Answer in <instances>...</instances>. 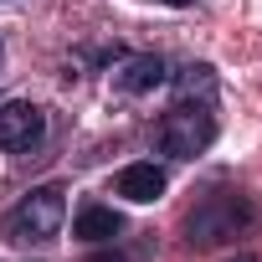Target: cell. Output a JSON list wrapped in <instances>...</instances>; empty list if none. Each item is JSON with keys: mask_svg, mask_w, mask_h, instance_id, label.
<instances>
[{"mask_svg": "<svg viewBox=\"0 0 262 262\" xmlns=\"http://www.w3.org/2000/svg\"><path fill=\"white\" fill-rule=\"evenodd\" d=\"M165 82H170V67L155 52H134V57H123L113 67V88H123V93H155Z\"/></svg>", "mask_w": 262, "mask_h": 262, "instance_id": "5b68a950", "label": "cell"}, {"mask_svg": "<svg viewBox=\"0 0 262 262\" xmlns=\"http://www.w3.org/2000/svg\"><path fill=\"white\" fill-rule=\"evenodd\" d=\"M252 206H247V195H236V190H226V195H211L206 206H195L190 211V221H185V242L190 247H216V242H226V236H236V231H247L252 226Z\"/></svg>", "mask_w": 262, "mask_h": 262, "instance_id": "7a4b0ae2", "label": "cell"}, {"mask_svg": "<svg viewBox=\"0 0 262 262\" xmlns=\"http://www.w3.org/2000/svg\"><path fill=\"white\" fill-rule=\"evenodd\" d=\"M165 6H195V0H165Z\"/></svg>", "mask_w": 262, "mask_h": 262, "instance_id": "9c48e42d", "label": "cell"}, {"mask_svg": "<svg viewBox=\"0 0 262 262\" xmlns=\"http://www.w3.org/2000/svg\"><path fill=\"white\" fill-rule=\"evenodd\" d=\"M231 262H257V257H231Z\"/></svg>", "mask_w": 262, "mask_h": 262, "instance_id": "30bf717a", "label": "cell"}, {"mask_svg": "<svg viewBox=\"0 0 262 262\" xmlns=\"http://www.w3.org/2000/svg\"><path fill=\"white\" fill-rule=\"evenodd\" d=\"M211 139H216V113H211V103H175V108L165 113V123H160V144H165V155H175V160L206 155Z\"/></svg>", "mask_w": 262, "mask_h": 262, "instance_id": "3957f363", "label": "cell"}, {"mask_svg": "<svg viewBox=\"0 0 262 262\" xmlns=\"http://www.w3.org/2000/svg\"><path fill=\"white\" fill-rule=\"evenodd\" d=\"M0 62H6V47H0Z\"/></svg>", "mask_w": 262, "mask_h": 262, "instance_id": "8fae6325", "label": "cell"}, {"mask_svg": "<svg viewBox=\"0 0 262 262\" xmlns=\"http://www.w3.org/2000/svg\"><path fill=\"white\" fill-rule=\"evenodd\" d=\"M175 98L180 103H216V72L206 62H190L180 77H175Z\"/></svg>", "mask_w": 262, "mask_h": 262, "instance_id": "ba28073f", "label": "cell"}, {"mask_svg": "<svg viewBox=\"0 0 262 262\" xmlns=\"http://www.w3.org/2000/svg\"><path fill=\"white\" fill-rule=\"evenodd\" d=\"M47 134V113L36 103H0V149H11V155H26L36 149Z\"/></svg>", "mask_w": 262, "mask_h": 262, "instance_id": "277c9868", "label": "cell"}, {"mask_svg": "<svg viewBox=\"0 0 262 262\" xmlns=\"http://www.w3.org/2000/svg\"><path fill=\"white\" fill-rule=\"evenodd\" d=\"M118 231H123V216L108 211V206H82L77 221H72V236L77 242H113Z\"/></svg>", "mask_w": 262, "mask_h": 262, "instance_id": "52a82bcc", "label": "cell"}, {"mask_svg": "<svg viewBox=\"0 0 262 262\" xmlns=\"http://www.w3.org/2000/svg\"><path fill=\"white\" fill-rule=\"evenodd\" d=\"M62 221H67V190L62 185H36L6 216V231H11L16 247H36V242H52L62 231Z\"/></svg>", "mask_w": 262, "mask_h": 262, "instance_id": "6da1fadb", "label": "cell"}, {"mask_svg": "<svg viewBox=\"0 0 262 262\" xmlns=\"http://www.w3.org/2000/svg\"><path fill=\"white\" fill-rule=\"evenodd\" d=\"M113 190L123 195V201H134V206H149V201H160L165 195V170L160 165H123L118 170V180H113Z\"/></svg>", "mask_w": 262, "mask_h": 262, "instance_id": "8992f818", "label": "cell"}]
</instances>
